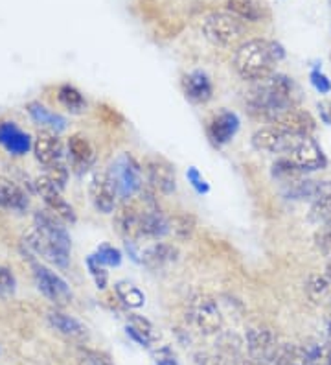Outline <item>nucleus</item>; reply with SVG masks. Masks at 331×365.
I'll use <instances>...</instances> for the list:
<instances>
[{"label": "nucleus", "instance_id": "obj_1", "mask_svg": "<svg viewBox=\"0 0 331 365\" xmlns=\"http://www.w3.org/2000/svg\"><path fill=\"white\" fill-rule=\"evenodd\" d=\"M296 94L298 91H296V83L291 76L282 74V72H273L269 78L252 83L245 106L254 118H260V120L270 124L274 116H278L289 107L298 106Z\"/></svg>", "mask_w": 331, "mask_h": 365}, {"label": "nucleus", "instance_id": "obj_2", "mask_svg": "<svg viewBox=\"0 0 331 365\" xmlns=\"http://www.w3.org/2000/svg\"><path fill=\"white\" fill-rule=\"evenodd\" d=\"M285 59V48L278 41L247 39L234 52V68L239 78L248 83L269 78L276 65Z\"/></svg>", "mask_w": 331, "mask_h": 365}, {"label": "nucleus", "instance_id": "obj_3", "mask_svg": "<svg viewBox=\"0 0 331 365\" xmlns=\"http://www.w3.org/2000/svg\"><path fill=\"white\" fill-rule=\"evenodd\" d=\"M110 181L115 185L118 197L122 201H129L137 197L146 187L144 166L138 163L131 153H120L107 168Z\"/></svg>", "mask_w": 331, "mask_h": 365}, {"label": "nucleus", "instance_id": "obj_4", "mask_svg": "<svg viewBox=\"0 0 331 365\" xmlns=\"http://www.w3.org/2000/svg\"><path fill=\"white\" fill-rule=\"evenodd\" d=\"M245 343H247L248 358L263 365H283L291 347V343L283 341L274 330L265 329V327L248 330Z\"/></svg>", "mask_w": 331, "mask_h": 365}, {"label": "nucleus", "instance_id": "obj_5", "mask_svg": "<svg viewBox=\"0 0 331 365\" xmlns=\"http://www.w3.org/2000/svg\"><path fill=\"white\" fill-rule=\"evenodd\" d=\"M201 31L212 45L228 48L247 36V24L230 11H214L203 19Z\"/></svg>", "mask_w": 331, "mask_h": 365}, {"label": "nucleus", "instance_id": "obj_6", "mask_svg": "<svg viewBox=\"0 0 331 365\" xmlns=\"http://www.w3.org/2000/svg\"><path fill=\"white\" fill-rule=\"evenodd\" d=\"M186 319L199 334L212 336L223 330V314L212 295L197 292L186 303Z\"/></svg>", "mask_w": 331, "mask_h": 365}, {"label": "nucleus", "instance_id": "obj_7", "mask_svg": "<svg viewBox=\"0 0 331 365\" xmlns=\"http://www.w3.org/2000/svg\"><path fill=\"white\" fill-rule=\"evenodd\" d=\"M283 157L295 163L308 175L315 174V172H322L330 165L322 146L317 143L313 135H293Z\"/></svg>", "mask_w": 331, "mask_h": 365}, {"label": "nucleus", "instance_id": "obj_8", "mask_svg": "<svg viewBox=\"0 0 331 365\" xmlns=\"http://www.w3.org/2000/svg\"><path fill=\"white\" fill-rule=\"evenodd\" d=\"M28 255H30L31 277H33V282H36L37 289H39L41 294L58 308L72 303V289L68 286V282L59 273H56L48 266H44L39 260L33 259L31 251H28Z\"/></svg>", "mask_w": 331, "mask_h": 365}, {"label": "nucleus", "instance_id": "obj_9", "mask_svg": "<svg viewBox=\"0 0 331 365\" xmlns=\"http://www.w3.org/2000/svg\"><path fill=\"white\" fill-rule=\"evenodd\" d=\"M282 194L285 200L308 201L309 205L320 197L331 196L330 179H313L311 175H302L282 185Z\"/></svg>", "mask_w": 331, "mask_h": 365}, {"label": "nucleus", "instance_id": "obj_10", "mask_svg": "<svg viewBox=\"0 0 331 365\" xmlns=\"http://www.w3.org/2000/svg\"><path fill=\"white\" fill-rule=\"evenodd\" d=\"M88 196L94 209L102 214H115L118 207V192L110 181L107 170H94L88 178Z\"/></svg>", "mask_w": 331, "mask_h": 365}, {"label": "nucleus", "instance_id": "obj_11", "mask_svg": "<svg viewBox=\"0 0 331 365\" xmlns=\"http://www.w3.org/2000/svg\"><path fill=\"white\" fill-rule=\"evenodd\" d=\"M142 166H144L146 182L159 194L172 196L177 190L175 168L169 160H166L164 157H147Z\"/></svg>", "mask_w": 331, "mask_h": 365}, {"label": "nucleus", "instance_id": "obj_12", "mask_svg": "<svg viewBox=\"0 0 331 365\" xmlns=\"http://www.w3.org/2000/svg\"><path fill=\"white\" fill-rule=\"evenodd\" d=\"M22 244L26 245V250H30L31 253L44 259L52 266L59 267V269H66L68 264H70V251L61 250L59 245L53 244L52 240H48L46 236L41 235L33 225H31L30 231L24 235V240Z\"/></svg>", "mask_w": 331, "mask_h": 365}, {"label": "nucleus", "instance_id": "obj_13", "mask_svg": "<svg viewBox=\"0 0 331 365\" xmlns=\"http://www.w3.org/2000/svg\"><path fill=\"white\" fill-rule=\"evenodd\" d=\"M36 190L41 196L43 203L46 205V209L52 214H56L59 220H63L65 223H75L78 220V214H75L74 207L68 203V201L63 197V190H59L52 181H50L46 175H39L36 179Z\"/></svg>", "mask_w": 331, "mask_h": 365}, {"label": "nucleus", "instance_id": "obj_14", "mask_svg": "<svg viewBox=\"0 0 331 365\" xmlns=\"http://www.w3.org/2000/svg\"><path fill=\"white\" fill-rule=\"evenodd\" d=\"M270 125L289 135H315L318 128L317 118L308 109H302L300 106L289 107V109L280 113L278 116H274Z\"/></svg>", "mask_w": 331, "mask_h": 365}, {"label": "nucleus", "instance_id": "obj_15", "mask_svg": "<svg viewBox=\"0 0 331 365\" xmlns=\"http://www.w3.org/2000/svg\"><path fill=\"white\" fill-rule=\"evenodd\" d=\"M241 128V120L234 111H219L206 124V137L216 148H223L232 143Z\"/></svg>", "mask_w": 331, "mask_h": 365}, {"label": "nucleus", "instance_id": "obj_16", "mask_svg": "<svg viewBox=\"0 0 331 365\" xmlns=\"http://www.w3.org/2000/svg\"><path fill=\"white\" fill-rule=\"evenodd\" d=\"M31 150H33V155H36L37 163L43 165L44 168L59 165V163H65L66 150L58 133L41 130L37 133V137L33 138V148Z\"/></svg>", "mask_w": 331, "mask_h": 365}, {"label": "nucleus", "instance_id": "obj_17", "mask_svg": "<svg viewBox=\"0 0 331 365\" xmlns=\"http://www.w3.org/2000/svg\"><path fill=\"white\" fill-rule=\"evenodd\" d=\"M140 216H142V205L135 203L132 200L122 201L118 203L115 210V225L116 232H118L124 240H140Z\"/></svg>", "mask_w": 331, "mask_h": 365}, {"label": "nucleus", "instance_id": "obj_18", "mask_svg": "<svg viewBox=\"0 0 331 365\" xmlns=\"http://www.w3.org/2000/svg\"><path fill=\"white\" fill-rule=\"evenodd\" d=\"M33 227H36L41 235L46 236L48 240H52L53 244L59 245L61 250L65 251L72 250L70 235H68V231H66L65 222L59 220L56 214L50 212L48 209L33 212Z\"/></svg>", "mask_w": 331, "mask_h": 365}, {"label": "nucleus", "instance_id": "obj_19", "mask_svg": "<svg viewBox=\"0 0 331 365\" xmlns=\"http://www.w3.org/2000/svg\"><path fill=\"white\" fill-rule=\"evenodd\" d=\"M291 137L293 135L285 133V131L267 124L252 133L251 143H252V148L258 150V152L283 157L287 152V148H289V143H291Z\"/></svg>", "mask_w": 331, "mask_h": 365}, {"label": "nucleus", "instance_id": "obj_20", "mask_svg": "<svg viewBox=\"0 0 331 365\" xmlns=\"http://www.w3.org/2000/svg\"><path fill=\"white\" fill-rule=\"evenodd\" d=\"M0 146L11 157H22L33 148V138L30 133L21 130L14 120L0 122Z\"/></svg>", "mask_w": 331, "mask_h": 365}, {"label": "nucleus", "instance_id": "obj_21", "mask_svg": "<svg viewBox=\"0 0 331 365\" xmlns=\"http://www.w3.org/2000/svg\"><path fill=\"white\" fill-rule=\"evenodd\" d=\"M66 159L78 172H87L96 160V150L83 133H74L66 140Z\"/></svg>", "mask_w": 331, "mask_h": 365}, {"label": "nucleus", "instance_id": "obj_22", "mask_svg": "<svg viewBox=\"0 0 331 365\" xmlns=\"http://www.w3.org/2000/svg\"><path fill=\"white\" fill-rule=\"evenodd\" d=\"M169 235V216L160 207L142 205L140 216V240H162Z\"/></svg>", "mask_w": 331, "mask_h": 365}, {"label": "nucleus", "instance_id": "obj_23", "mask_svg": "<svg viewBox=\"0 0 331 365\" xmlns=\"http://www.w3.org/2000/svg\"><path fill=\"white\" fill-rule=\"evenodd\" d=\"M177 259H179V247L164 240L153 242L147 247H144V251L140 253L142 266L147 267L149 272L164 269L169 264L177 262Z\"/></svg>", "mask_w": 331, "mask_h": 365}, {"label": "nucleus", "instance_id": "obj_24", "mask_svg": "<svg viewBox=\"0 0 331 365\" xmlns=\"http://www.w3.org/2000/svg\"><path fill=\"white\" fill-rule=\"evenodd\" d=\"M182 93L191 103H208L214 98L212 78L204 71H191L182 76Z\"/></svg>", "mask_w": 331, "mask_h": 365}, {"label": "nucleus", "instance_id": "obj_25", "mask_svg": "<svg viewBox=\"0 0 331 365\" xmlns=\"http://www.w3.org/2000/svg\"><path fill=\"white\" fill-rule=\"evenodd\" d=\"M26 111L30 115L31 122L39 125L41 130L52 131V133H63L66 130V118L59 113L52 111L48 107L41 102L26 103Z\"/></svg>", "mask_w": 331, "mask_h": 365}, {"label": "nucleus", "instance_id": "obj_26", "mask_svg": "<svg viewBox=\"0 0 331 365\" xmlns=\"http://www.w3.org/2000/svg\"><path fill=\"white\" fill-rule=\"evenodd\" d=\"M30 207L28 194L11 179L0 175V209L8 212H26Z\"/></svg>", "mask_w": 331, "mask_h": 365}, {"label": "nucleus", "instance_id": "obj_27", "mask_svg": "<svg viewBox=\"0 0 331 365\" xmlns=\"http://www.w3.org/2000/svg\"><path fill=\"white\" fill-rule=\"evenodd\" d=\"M46 319H48V325L52 327L56 332L65 336V338H72V339L87 338V327H85L80 319H75V317L68 316V314H65L63 310H59L58 307L53 308V310H50Z\"/></svg>", "mask_w": 331, "mask_h": 365}, {"label": "nucleus", "instance_id": "obj_28", "mask_svg": "<svg viewBox=\"0 0 331 365\" xmlns=\"http://www.w3.org/2000/svg\"><path fill=\"white\" fill-rule=\"evenodd\" d=\"M305 295L309 301L326 307L331 297V279L326 273H309L305 279Z\"/></svg>", "mask_w": 331, "mask_h": 365}, {"label": "nucleus", "instance_id": "obj_29", "mask_svg": "<svg viewBox=\"0 0 331 365\" xmlns=\"http://www.w3.org/2000/svg\"><path fill=\"white\" fill-rule=\"evenodd\" d=\"M58 102L59 106L68 111L70 115H81L87 109V100L78 87L70 83H63L58 87Z\"/></svg>", "mask_w": 331, "mask_h": 365}, {"label": "nucleus", "instance_id": "obj_30", "mask_svg": "<svg viewBox=\"0 0 331 365\" xmlns=\"http://www.w3.org/2000/svg\"><path fill=\"white\" fill-rule=\"evenodd\" d=\"M115 294L118 301L129 310H138L146 304V295L138 286H135L129 281H118L115 284Z\"/></svg>", "mask_w": 331, "mask_h": 365}, {"label": "nucleus", "instance_id": "obj_31", "mask_svg": "<svg viewBox=\"0 0 331 365\" xmlns=\"http://www.w3.org/2000/svg\"><path fill=\"white\" fill-rule=\"evenodd\" d=\"M197 229V218L190 212H175L169 216V235L177 240H188Z\"/></svg>", "mask_w": 331, "mask_h": 365}, {"label": "nucleus", "instance_id": "obj_32", "mask_svg": "<svg viewBox=\"0 0 331 365\" xmlns=\"http://www.w3.org/2000/svg\"><path fill=\"white\" fill-rule=\"evenodd\" d=\"M226 11H230L245 23H260L261 21V9L258 8L254 0H228Z\"/></svg>", "mask_w": 331, "mask_h": 365}, {"label": "nucleus", "instance_id": "obj_33", "mask_svg": "<svg viewBox=\"0 0 331 365\" xmlns=\"http://www.w3.org/2000/svg\"><path fill=\"white\" fill-rule=\"evenodd\" d=\"M85 264H87L88 275L93 277L94 286H96L98 289H102V292L107 289V286H109V272H107V266H103L94 253L88 255Z\"/></svg>", "mask_w": 331, "mask_h": 365}, {"label": "nucleus", "instance_id": "obj_34", "mask_svg": "<svg viewBox=\"0 0 331 365\" xmlns=\"http://www.w3.org/2000/svg\"><path fill=\"white\" fill-rule=\"evenodd\" d=\"M309 216L311 220L322 225V227H331V196L320 197L318 201L311 203L309 207Z\"/></svg>", "mask_w": 331, "mask_h": 365}, {"label": "nucleus", "instance_id": "obj_35", "mask_svg": "<svg viewBox=\"0 0 331 365\" xmlns=\"http://www.w3.org/2000/svg\"><path fill=\"white\" fill-rule=\"evenodd\" d=\"M94 255H96L98 260L107 267H118L120 264H122V260H124V253H122L118 247H115V245L110 244L98 245V250Z\"/></svg>", "mask_w": 331, "mask_h": 365}, {"label": "nucleus", "instance_id": "obj_36", "mask_svg": "<svg viewBox=\"0 0 331 365\" xmlns=\"http://www.w3.org/2000/svg\"><path fill=\"white\" fill-rule=\"evenodd\" d=\"M127 323L131 327H135V329L138 330V332H142V334L146 336L147 339H149L151 343H154L157 339L160 338L159 330L154 329V325L151 323L149 319H146L144 316H138V314H127Z\"/></svg>", "mask_w": 331, "mask_h": 365}, {"label": "nucleus", "instance_id": "obj_37", "mask_svg": "<svg viewBox=\"0 0 331 365\" xmlns=\"http://www.w3.org/2000/svg\"><path fill=\"white\" fill-rule=\"evenodd\" d=\"M309 83L317 91L318 94H322V96H327L331 93V80L324 74L322 67L320 65H313L311 72H309Z\"/></svg>", "mask_w": 331, "mask_h": 365}, {"label": "nucleus", "instance_id": "obj_38", "mask_svg": "<svg viewBox=\"0 0 331 365\" xmlns=\"http://www.w3.org/2000/svg\"><path fill=\"white\" fill-rule=\"evenodd\" d=\"M44 175H46L59 190H65L66 181H68V168H66L65 163H59V165L44 168Z\"/></svg>", "mask_w": 331, "mask_h": 365}, {"label": "nucleus", "instance_id": "obj_39", "mask_svg": "<svg viewBox=\"0 0 331 365\" xmlns=\"http://www.w3.org/2000/svg\"><path fill=\"white\" fill-rule=\"evenodd\" d=\"M17 289V279L14 272L6 266H0V297H9Z\"/></svg>", "mask_w": 331, "mask_h": 365}, {"label": "nucleus", "instance_id": "obj_40", "mask_svg": "<svg viewBox=\"0 0 331 365\" xmlns=\"http://www.w3.org/2000/svg\"><path fill=\"white\" fill-rule=\"evenodd\" d=\"M186 179H188V182H190L191 188L197 192L199 196H206L208 192H210V185H208L206 179L201 175V172L195 166H190V168L186 170Z\"/></svg>", "mask_w": 331, "mask_h": 365}, {"label": "nucleus", "instance_id": "obj_41", "mask_svg": "<svg viewBox=\"0 0 331 365\" xmlns=\"http://www.w3.org/2000/svg\"><path fill=\"white\" fill-rule=\"evenodd\" d=\"M315 245L324 259H331V227H320L315 232Z\"/></svg>", "mask_w": 331, "mask_h": 365}, {"label": "nucleus", "instance_id": "obj_42", "mask_svg": "<svg viewBox=\"0 0 331 365\" xmlns=\"http://www.w3.org/2000/svg\"><path fill=\"white\" fill-rule=\"evenodd\" d=\"M153 360H154V365H179V361H177V354L173 352L172 347H168V345H164V347L160 349H154Z\"/></svg>", "mask_w": 331, "mask_h": 365}, {"label": "nucleus", "instance_id": "obj_43", "mask_svg": "<svg viewBox=\"0 0 331 365\" xmlns=\"http://www.w3.org/2000/svg\"><path fill=\"white\" fill-rule=\"evenodd\" d=\"M80 365H112V364H110L109 358H105L103 354H100V352L87 351L83 356H81Z\"/></svg>", "mask_w": 331, "mask_h": 365}, {"label": "nucleus", "instance_id": "obj_44", "mask_svg": "<svg viewBox=\"0 0 331 365\" xmlns=\"http://www.w3.org/2000/svg\"><path fill=\"white\" fill-rule=\"evenodd\" d=\"M125 334H127L132 341L137 343V345H140V347H144V349H151V345H153V343H151L146 336L142 334V332H138V330L135 329V327L129 325V323L125 325Z\"/></svg>", "mask_w": 331, "mask_h": 365}, {"label": "nucleus", "instance_id": "obj_45", "mask_svg": "<svg viewBox=\"0 0 331 365\" xmlns=\"http://www.w3.org/2000/svg\"><path fill=\"white\" fill-rule=\"evenodd\" d=\"M317 113L320 122H322L324 125H327V128H331V102L320 100V102L317 103Z\"/></svg>", "mask_w": 331, "mask_h": 365}, {"label": "nucleus", "instance_id": "obj_46", "mask_svg": "<svg viewBox=\"0 0 331 365\" xmlns=\"http://www.w3.org/2000/svg\"><path fill=\"white\" fill-rule=\"evenodd\" d=\"M124 250H125V253L129 255V259H131L132 262L142 264V260H140L142 251H138L137 240H124Z\"/></svg>", "mask_w": 331, "mask_h": 365}, {"label": "nucleus", "instance_id": "obj_47", "mask_svg": "<svg viewBox=\"0 0 331 365\" xmlns=\"http://www.w3.org/2000/svg\"><path fill=\"white\" fill-rule=\"evenodd\" d=\"M324 365H331V343L324 341Z\"/></svg>", "mask_w": 331, "mask_h": 365}, {"label": "nucleus", "instance_id": "obj_48", "mask_svg": "<svg viewBox=\"0 0 331 365\" xmlns=\"http://www.w3.org/2000/svg\"><path fill=\"white\" fill-rule=\"evenodd\" d=\"M326 341L331 343V314L326 321Z\"/></svg>", "mask_w": 331, "mask_h": 365}, {"label": "nucleus", "instance_id": "obj_49", "mask_svg": "<svg viewBox=\"0 0 331 365\" xmlns=\"http://www.w3.org/2000/svg\"><path fill=\"white\" fill-rule=\"evenodd\" d=\"M236 365H263V364H260V361H256V360H252V358H248V360H239Z\"/></svg>", "mask_w": 331, "mask_h": 365}, {"label": "nucleus", "instance_id": "obj_50", "mask_svg": "<svg viewBox=\"0 0 331 365\" xmlns=\"http://www.w3.org/2000/svg\"><path fill=\"white\" fill-rule=\"evenodd\" d=\"M324 273H326V275L331 279V259L326 260V267H324Z\"/></svg>", "mask_w": 331, "mask_h": 365}, {"label": "nucleus", "instance_id": "obj_51", "mask_svg": "<svg viewBox=\"0 0 331 365\" xmlns=\"http://www.w3.org/2000/svg\"><path fill=\"white\" fill-rule=\"evenodd\" d=\"M330 4H331V0H330Z\"/></svg>", "mask_w": 331, "mask_h": 365}, {"label": "nucleus", "instance_id": "obj_52", "mask_svg": "<svg viewBox=\"0 0 331 365\" xmlns=\"http://www.w3.org/2000/svg\"><path fill=\"white\" fill-rule=\"evenodd\" d=\"M330 59H331V56H330Z\"/></svg>", "mask_w": 331, "mask_h": 365}]
</instances>
